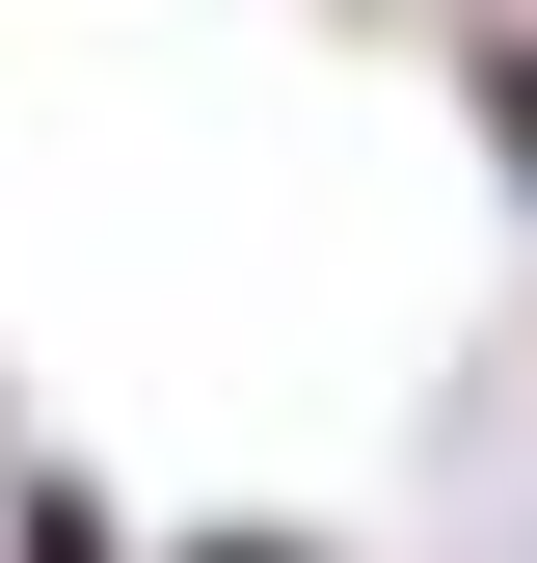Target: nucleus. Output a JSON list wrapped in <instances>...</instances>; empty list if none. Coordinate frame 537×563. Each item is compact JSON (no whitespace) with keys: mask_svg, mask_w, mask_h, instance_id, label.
<instances>
[{"mask_svg":"<svg viewBox=\"0 0 537 563\" xmlns=\"http://www.w3.org/2000/svg\"><path fill=\"white\" fill-rule=\"evenodd\" d=\"M457 134H484V188L537 216V0H511V27H457Z\"/></svg>","mask_w":537,"mask_h":563,"instance_id":"obj_1","label":"nucleus"},{"mask_svg":"<svg viewBox=\"0 0 537 563\" xmlns=\"http://www.w3.org/2000/svg\"><path fill=\"white\" fill-rule=\"evenodd\" d=\"M0 563H134V537H108V483H28V510H0Z\"/></svg>","mask_w":537,"mask_h":563,"instance_id":"obj_2","label":"nucleus"},{"mask_svg":"<svg viewBox=\"0 0 537 563\" xmlns=\"http://www.w3.org/2000/svg\"><path fill=\"white\" fill-rule=\"evenodd\" d=\"M162 563H322V537H268V510H216V537H162Z\"/></svg>","mask_w":537,"mask_h":563,"instance_id":"obj_3","label":"nucleus"}]
</instances>
